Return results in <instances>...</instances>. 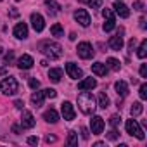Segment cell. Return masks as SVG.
Masks as SVG:
<instances>
[{
	"mask_svg": "<svg viewBox=\"0 0 147 147\" xmlns=\"http://www.w3.org/2000/svg\"><path fill=\"white\" fill-rule=\"evenodd\" d=\"M43 119H45L47 123H57V121H59V114H57L55 109H49V111L43 113Z\"/></svg>",
	"mask_w": 147,
	"mask_h": 147,
	"instance_id": "44dd1931",
	"label": "cell"
},
{
	"mask_svg": "<svg viewBox=\"0 0 147 147\" xmlns=\"http://www.w3.org/2000/svg\"><path fill=\"white\" fill-rule=\"evenodd\" d=\"M75 19L83 26V28H87V26H90V14L85 11V9H78L76 12H75Z\"/></svg>",
	"mask_w": 147,
	"mask_h": 147,
	"instance_id": "8fae6325",
	"label": "cell"
},
{
	"mask_svg": "<svg viewBox=\"0 0 147 147\" xmlns=\"http://www.w3.org/2000/svg\"><path fill=\"white\" fill-rule=\"evenodd\" d=\"M114 88H116V92H118L119 97H126L128 95V85H126V82H123V80L116 82L114 83Z\"/></svg>",
	"mask_w": 147,
	"mask_h": 147,
	"instance_id": "ffe728a7",
	"label": "cell"
},
{
	"mask_svg": "<svg viewBox=\"0 0 147 147\" xmlns=\"http://www.w3.org/2000/svg\"><path fill=\"white\" fill-rule=\"evenodd\" d=\"M0 2H2V0H0Z\"/></svg>",
	"mask_w": 147,
	"mask_h": 147,
	"instance_id": "c3c4849f",
	"label": "cell"
},
{
	"mask_svg": "<svg viewBox=\"0 0 147 147\" xmlns=\"http://www.w3.org/2000/svg\"><path fill=\"white\" fill-rule=\"evenodd\" d=\"M102 16H104V19H106L102 30H104V31H111V30H114V26H116V19H114L113 11H111V9H104V11H102Z\"/></svg>",
	"mask_w": 147,
	"mask_h": 147,
	"instance_id": "8992f818",
	"label": "cell"
},
{
	"mask_svg": "<svg viewBox=\"0 0 147 147\" xmlns=\"http://www.w3.org/2000/svg\"><path fill=\"white\" fill-rule=\"evenodd\" d=\"M78 107L83 114H94V111L97 107V102H95V99L90 92L82 90V94L78 95Z\"/></svg>",
	"mask_w": 147,
	"mask_h": 147,
	"instance_id": "6da1fadb",
	"label": "cell"
},
{
	"mask_svg": "<svg viewBox=\"0 0 147 147\" xmlns=\"http://www.w3.org/2000/svg\"><path fill=\"white\" fill-rule=\"evenodd\" d=\"M35 116L30 113V111H24L23 109V114H21V126L23 128H33L35 126Z\"/></svg>",
	"mask_w": 147,
	"mask_h": 147,
	"instance_id": "4fadbf2b",
	"label": "cell"
},
{
	"mask_svg": "<svg viewBox=\"0 0 147 147\" xmlns=\"http://www.w3.org/2000/svg\"><path fill=\"white\" fill-rule=\"evenodd\" d=\"M88 5H90V7H94V9H100V5H102V0H90V2H88Z\"/></svg>",
	"mask_w": 147,
	"mask_h": 147,
	"instance_id": "e575fe53",
	"label": "cell"
},
{
	"mask_svg": "<svg viewBox=\"0 0 147 147\" xmlns=\"http://www.w3.org/2000/svg\"><path fill=\"white\" fill-rule=\"evenodd\" d=\"M133 7H135L137 11H144V4H142V2H135V4H133Z\"/></svg>",
	"mask_w": 147,
	"mask_h": 147,
	"instance_id": "f35d334b",
	"label": "cell"
},
{
	"mask_svg": "<svg viewBox=\"0 0 147 147\" xmlns=\"http://www.w3.org/2000/svg\"><path fill=\"white\" fill-rule=\"evenodd\" d=\"M107 138H109V140H116V138H118V131H116V128H113L111 131H107Z\"/></svg>",
	"mask_w": 147,
	"mask_h": 147,
	"instance_id": "d590c367",
	"label": "cell"
},
{
	"mask_svg": "<svg viewBox=\"0 0 147 147\" xmlns=\"http://www.w3.org/2000/svg\"><path fill=\"white\" fill-rule=\"evenodd\" d=\"M38 49H40V52H42L43 55H47V57L52 59V61H55V59H59V57L62 55V47H61L57 42L45 40V42H42V43L38 45Z\"/></svg>",
	"mask_w": 147,
	"mask_h": 147,
	"instance_id": "7a4b0ae2",
	"label": "cell"
},
{
	"mask_svg": "<svg viewBox=\"0 0 147 147\" xmlns=\"http://www.w3.org/2000/svg\"><path fill=\"white\" fill-rule=\"evenodd\" d=\"M97 106L102 107V109L109 107V97L106 95V92H100V94H99V102H97Z\"/></svg>",
	"mask_w": 147,
	"mask_h": 147,
	"instance_id": "d4e9b609",
	"label": "cell"
},
{
	"mask_svg": "<svg viewBox=\"0 0 147 147\" xmlns=\"http://www.w3.org/2000/svg\"><path fill=\"white\" fill-rule=\"evenodd\" d=\"M140 28H142V30H145V19H144V18L140 19Z\"/></svg>",
	"mask_w": 147,
	"mask_h": 147,
	"instance_id": "ee69618b",
	"label": "cell"
},
{
	"mask_svg": "<svg viewBox=\"0 0 147 147\" xmlns=\"http://www.w3.org/2000/svg\"><path fill=\"white\" fill-rule=\"evenodd\" d=\"M28 144L30 145H36L38 144V137H28Z\"/></svg>",
	"mask_w": 147,
	"mask_h": 147,
	"instance_id": "74e56055",
	"label": "cell"
},
{
	"mask_svg": "<svg viewBox=\"0 0 147 147\" xmlns=\"http://www.w3.org/2000/svg\"><path fill=\"white\" fill-rule=\"evenodd\" d=\"M43 99H45L43 92H33V95H31V104H33L35 107H42V106H43Z\"/></svg>",
	"mask_w": 147,
	"mask_h": 147,
	"instance_id": "7402d4cb",
	"label": "cell"
},
{
	"mask_svg": "<svg viewBox=\"0 0 147 147\" xmlns=\"http://www.w3.org/2000/svg\"><path fill=\"white\" fill-rule=\"evenodd\" d=\"M90 130H92L94 135H100L104 131V119L100 116H94L90 119Z\"/></svg>",
	"mask_w": 147,
	"mask_h": 147,
	"instance_id": "30bf717a",
	"label": "cell"
},
{
	"mask_svg": "<svg viewBox=\"0 0 147 147\" xmlns=\"http://www.w3.org/2000/svg\"><path fill=\"white\" fill-rule=\"evenodd\" d=\"M50 33H52L54 36H64V30H62V26H61V24H52Z\"/></svg>",
	"mask_w": 147,
	"mask_h": 147,
	"instance_id": "f1b7e54d",
	"label": "cell"
},
{
	"mask_svg": "<svg viewBox=\"0 0 147 147\" xmlns=\"http://www.w3.org/2000/svg\"><path fill=\"white\" fill-rule=\"evenodd\" d=\"M113 9H114V12H116L119 18H128V16H130V9H128L125 4H121L119 0H118V2L113 5Z\"/></svg>",
	"mask_w": 147,
	"mask_h": 147,
	"instance_id": "2e32d148",
	"label": "cell"
},
{
	"mask_svg": "<svg viewBox=\"0 0 147 147\" xmlns=\"http://www.w3.org/2000/svg\"><path fill=\"white\" fill-rule=\"evenodd\" d=\"M128 49H130V52H133V49H135V38H131V40H130V43H128Z\"/></svg>",
	"mask_w": 147,
	"mask_h": 147,
	"instance_id": "60d3db41",
	"label": "cell"
},
{
	"mask_svg": "<svg viewBox=\"0 0 147 147\" xmlns=\"http://www.w3.org/2000/svg\"><path fill=\"white\" fill-rule=\"evenodd\" d=\"M138 94H140V99H142V100L147 99V83H142V85H140V92H138Z\"/></svg>",
	"mask_w": 147,
	"mask_h": 147,
	"instance_id": "1f68e13d",
	"label": "cell"
},
{
	"mask_svg": "<svg viewBox=\"0 0 147 147\" xmlns=\"http://www.w3.org/2000/svg\"><path fill=\"white\" fill-rule=\"evenodd\" d=\"M106 66H107V69H113V71H119V67H121L119 61H118V59H114V57H109Z\"/></svg>",
	"mask_w": 147,
	"mask_h": 147,
	"instance_id": "484cf974",
	"label": "cell"
},
{
	"mask_svg": "<svg viewBox=\"0 0 147 147\" xmlns=\"http://www.w3.org/2000/svg\"><path fill=\"white\" fill-rule=\"evenodd\" d=\"M137 55H138L140 59H144V57L147 55V40H142V42H140V47H138V50H137Z\"/></svg>",
	"mask_w": 147,
	"mask_h": 147,
	"instance_id": "4316f807",
	"label": "cell"
},
{
	"mask_svg": "<svg viewBox=\"0 0 147 147\" xmlns=\"http://www.w3.org/2000/svg\"><path fill=\"white\" fill-rule=\"evenodd\" d=\"M30 87H31L33 90H38V88H40V82H38L36 78H30Z\"/></svg>",
	"mask_w": 147,
	"mask_h": 147,
	"instance_id": "836d02e7",
	"label": "cell"
},
{
	"mask_svg": "<svg viewBox=\"0 0 147 147\" xmlns=\"http://www.w3.org/2000/svg\"><path fill=\"white\" fill-rule=\"evenodd\" d=\"M125 126H126V131H128L131 137H137L138 140H144V138H145V135H144V131H142L140 125H138L135 119H128Z\"/></svg>",
	"mask_w": 147,
	"mask_h": 147,
	"instance_id": "277c9868",
	"label": "cell"
},
{
	"mask_svg": "<svg viewBox=\"0 0 147 147\" xmlns=\"http://www.w3.org/2000/svg\"><path fill=\"white\" fill-rule=\"evenodd\" d=\"M66 73H67V76L73 78V80H78V78H83V71L78 67V64L75 62H67L66 64Z\"/></svg>",
	"mask_w": 147,
	"mask_h": 147,
	"instance_id": "ba28073f",
	"label": "cell"
},
{
	"mask_svg": "<svg viewBox=\"0 0 147 147\" xmlns=\"http://www.w3.org/2000/svg\"><path fill=\"white\" fill-rule=\"evenodd\" d=\"M55 140H57V138H55L54 135H47V137H45V142H47V144H50V142H55Z\"/></svg>",
	"mask_w": 147,
	"mask_h": 147,
	"instance_id": "ab89813d",
	"label": "cell"
},
{
	"mask_svg": "<svg viewBox=\"0 0 147 147\" xmlns=\"http://www.w3.org/2000/svg\"><path fill=\"white\" fill-rule=\"evenodd\" d=\"M95 87H97V80L95 78H85V80H82L78 83V88L80 90H92Z\"/></svg>",
	"mask_w": 147,
	"mask_h": 147,
	"instance_id": "e0dca14e",
	"label": "cell"
},
{
	"mask_svg": "<svg viewBox=\"0 0 147 147\" xmlns=\"http://www.w3.org/2000/svg\"><path fill=\"white\" fill-rule=\"evenodd\" d=\"M78 2H83V4H88V2H90V0H78Z\"/></svg>",
	"mask_w": 147,
	"mask_h": 147,
	"instance_id": "bcb514c9",
	"label": "cell"
},
{
	"mask_svg": "<svg viewBox=\"0 0 147 147\" xmlns=\"http://www.w3.org/2000/svg\"><path fill=\"white\" fill-rule=\"evenodd\" d=\"M82 137H83L85 140H87V138L90 137V135H88V130H87V128H82Z\"/></svg>",
	"mask_w": 147,
	"mask_h": 147,
	"instance_id": "b9f144b4",
	"label": "cell"
},
{
	"mask_svg": "<svg viewBox=\"0 0 147 147\" xmlns=\"http://www.w3.org/2000/svg\"><path fill=\"white\" fill-rule=\"evenodd\" d=\"M140 76L142 78H147V66L145 64H140Z\"/></svg>",
	"mask_w": 147,
	"mask_h": 147,
	"instance_id": "8d00e7d4",
	"label": "cell"
},
{
	"mask_svg": "<svg viewBox=\"0 0 147 147\" xmlns=\"http://www.w3.org/2000/svg\"><path fill=\"white\" fill-rule=\"evenodd\" d=\"M109 47H111L113 50H121V49H123V30H119L114 36H111Z\"/></svg>",
	"mask_w": 147,
	"mask_h": 147,
	"instance_id": "7c38bea8",
	"label": "cell"
},
{
	"mask_svg": "<svg viewBox=\"0 0 147 147\" xmlns=\"http://www.w3.org/2000/svg\"><path fill=\"white\" fill-rule=\"evenodd\" d=\"M61 78H62V69H61V67H52V69L49 71V80H50V82L59 83Z\"/></svg>",
	"mask_w": 147,
	"mask_h": 147,
	"instance_id": "d6986e66",
	"label": "cell"
},
{
	"mask_svg": "<svg viewBox=\"0 0 147 147\" xmlns=\"http://www.w3.org/2000/svg\"><path fill=\"white\" fill-rule=\"evenodd\" d=\"M14 106H16L18 109H23V106H24V102H23V100H16V102H14Z\"/></svg>",
	"mask_w": 147,
	"mask_h": 147,
	"instance_id": "7bdbcfd3",
	"label": "cell"
},
{
	"mask_svg": "<svg viewBox=\"0 0 147 147\" xmlns=\"http://www.w3.org/2000/svg\"><path fill=\"white\" fill-rule=\"evenodd\" d=\"M4 61H5V64H12V62H14V52L9 50V52L4 55Z\"/></svg>",
	"mask_w": 147,
	"mask_h": 147,
	"instance_id": "4dcf8cb0",
	"label": "cell"
},
{
	"mask_svg": "<svg viewBox=\"0 0 147 147\" xmlns=\"http://www.w3.org/2000/svg\"><path fill=\"white\" fill-rule=\"evenodd\" d=\"M14 36L19 38V40L28 38V26H26V23H18L14 26Z\"/></svg>",
	"mask_w": 147,
	"mask_h": 147,
	"instance_id": "9a60e30c",
	"label": "cell"
},
{
	"mask_svg": "<svg viewBox=\"0 0 147 147\" xmlns=\"http://www.w3.org/2000/svg\"><path fill=\"white\" fill-rule=\"evenodd\" d=\"M12 131H14V133H19V126H18V125H14V126H12Z\"/></svg>",
	"mask_w": 147,
	"mask_h": 147,
	"instance_id": "f6af8a7d",
	"label": "cell"
},
{
	"mask_svg": "<svg viewBox=\"0 0 147 147\" xmlns=\"http://www.w3.org/2000/svg\"><path fill=\"white\" fill-rule=\"evenodd\" d=\"M45 7H47L49 14H57L59 9H61V5L55 2V0H45Z\"/></svg>",
	"mask_w": 147,
	"mask_h": 147,
	"instance_id": "603a6c76",
	"label": "cell"
},
{
	"mask_svg": "<svg viewBox=\"0 0 147 147\" xmlns=\"http://www.w3.org/2000/svg\"><path fill=\"white\" fill-rule=\"evenodd\" d=\"M142 111H144L142 102H133V104H131V107H130V114H131V116H140V114H142Z\"/></svg>",
	"mask_w": 147,
	"mask_h": 147,
	"instance_id": "cb8c5ba5",
	"label": "cell"
},
{
	"mask_svg": "<svg viewBox=\"0 0 147 147\" xmlns=\"http://www.w3.org/2000/svg\"><path fill=\"white\" fill-rule=\"evenodd\" d=\"M43 95H45L47 99H55L57 92H55L54 88H45V90H43Z\"/></svg>",
	"mask_w": 147,
	"mask_h": 147,
	"instance_id": "f546056e",
	"label": "cell"
},
{
	"mask_svg": "<svg viewBox=\"0 0 147 147\" xmlns=\"http://www.w3.org/2000/svg\"><path fill=\"white\" fill-rule=\"evenodd\" d=\"M92 73L97 76H106L107 75V66L102 64V62H95V64H92Z\"/></svg>",
	"mask_w": 147,
	"mask_h": 147,
	"instance_id": "ac0fdd59",
	"label": "cell"
},
{
	"mask_svg": "<svg viewBox=\"0 0 147 147\" xmlns=\"http://www.w3.org/2000/svg\"><path fill=\"white\" fill-rule=\"evenodd\" d=\"M18 2H19V0H18Z\"/></svg>",
	"mask_w": 147,
	"mask_h": 147,
	"instance_id": "681fc988",
	"label": "cell"
},
{
	"mask_svg": "<svg viewBox=\"0 0 147 147\" xmlns=\"http://www.w3.org/2000/svg\"><path fill=\"white\" fill-rule=\"evenodd\" d=\"M66 142H67V145H76V144H78V133L71 130L69 135H67V140H66Z\"/></svg>",
	"mask_w": 147,
	"mask_h": 147,
	"instance_id": "83f0119b",
	"label": "cell"
},
{
	"mask_svg": "<svg viewBox=\"0 0 147 147\" xmlns=\"http://www.w3.org/2000/svg\"><path fill=\"white\" fill-rule=\"evenodd\" d=\"M109 123H111V126L113 128H116L119 123H121V118L118 116V114H114V116H111V119H109Z\"/></svg>",
	"mask_w": 147,
	"mask_h": 147,
	"instance_id": "d6a6232c",
	"label": "cell"
},
{
	"mask_svg": "<svg viewBox=\"0 0 147 147\" xmlns=\"http://www.w3.org/2000/svg\"><path fill=\"white\" fill-rule=\"evenodd\" d=\"M18 90H19V83L12 76H7V78H4L2 82H0V92H2L4 95H16Z\"/></svg>",
	"mask_w": 147,
	"mask_h": 147,
	"instance_id": "3957f363",
	"label": "cell"
},
{
	"mask_svg": "<svg viewBox=\"0 0 147 147\" xmlns=\"http://www.w3.org/2000/svg\"><path fill=\"white\" fill-rule=\"evenodd\" d=\"M61 113H62V118H64L66 121H73V119H75V116H76L75 107H73V104L67 102V100L61 104Z\"/></svg>",
	"mask_w": 147,
	"mask_h": 147,
	"instance_id": "52a82bcc",
	"label": "cell"
},
{
	"mask_svg": "<svg viewBox=\"0 0 147 147\" xmlns=\"http://www.w3.org/2000/svg\"><path fill=\"white\" fill-rule=\"evenodd\" d=\"M30 21H31V26H33V30H35L36 33L43 31V28H45V19H43L38 12H33L31 18H30Z\"/></svg>",
	"mask_w": 147,
	"mask_h": 147,
	"instance_id": "9c48e42d",
	"label": "cell"
},
{
	"mask_svg": "<svg viewBox=\"0 0 147 147\" xmlns=\"http://www.w3.org/2000/svg\"><path fill=\"white\" fill-rule=\"evenodd\" d=\"M33 64H35V61H33V57L28 55V54H23V55L18 59V67H19V69H31Z\"/></svg>",
	"mask_w": 147,
	"mask_h": 147,
	"instance_id": "5bb4252c",
	"label": "cell"
},
{
	"mask_svg": "<svg viewBox=\"0 0 147 147\" xmlns=\"http://www.w3.org/2000/svg\"><path fill=\"white\" fill-rule=\"evenodd\" d=\"M78 55L82 57V59H85V61H88V59H92L94 57V47L88 43V42H82V43H78Z\"/></svg>",
	"mask_w": 147,
	"mask_h": 147,
	"instance_id": "5b68a950",
	"label": "cell"
},
{
	"mask_svg": "<svg viewBox=\"0 0 147 147\" xmlns=\"http://www.w3.org/2000/svg\"><path fill=\"white\" fill-rule=\"evenodd\" d=\"M0 54H2V47H0Z\"/></svg>",
	"mask_w": 147,
	"mask_h": 147,
	"instance_id": "7dc6e473",
	"label": "cell"
}]
</instances>
